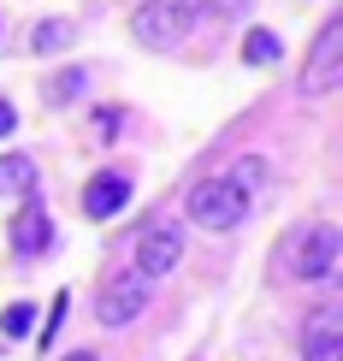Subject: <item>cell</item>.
Listing matches in <instances>:
<instances>
[{
	"mask_svg": "<svg viewBox=\"0 0 343 361\" xmlns=\"http://www.w3.org/2000/svg\"><path fill=\"white\" fill-rule=\"evenodd\" d=\"M196 18H201V0H142L130 12V36L142 48H177L196 30Z\"/></svg>",
	"mask_w": 343,
	"mask_h": 361,
	"instance_id": "cell-1",
	"label": "cell"
},
{
	"mask_svg": "<svg viewBox=\"0 0 343 361\" xmlns=\"http://www.w3.org/2000/svg\"><path fill=\"white\" fill-rule=\"evenodd\" d=\"M243 214H249V195L231 178H201L189 190V219L207 225V231H231V225H243Z\"/></svg>",
	"mask_w": 343,
	"mask_h": 361,
	"instance_id": "cell-2",
	"label": "cell"
},
{
	"mask_svg": "<svg viewBox=\"0 0 343 361\" xmlns=\"http://www.w3.org/2000/svg\"><path fill=\"white\" fill-rule=\"evenodd\" d=\"M148 296H154V284H148L142 273H118V279L101 284V296H95V320H101V326H130V320L148 308Z\"/></svg>",
	"mask_w": 343,
	"mask_h": 361,
	"instance_id": "cell-3",
	"label": "cell"
},
{
	"mask_svg": "<svg viewBox=\"0 0 343 361\" xmlns=\"http://www.w3.org/2000/svg\"><path fill=\"white\" fill-rule=\"evenodd\" d=\"M343 78V18H332L314 36V54H308V66H302V89L308 95H325Z\"/></svg>",
	"mask_w": 343,
	"mask_h": 361,
	"instance_id": "cell-4",
	"label": "cell"
},
{
	"mask_svg": "<svg viewBox=\"0 0 343 361\" xmlns=\"http://www.w3.org/2000/svg\"><path fill=\"white\" fill-rule=\"evenodd\" d=\"M302 361H343V308H314L302 326Z\"/></svg>",
	"mask_w": 343,
	"mask_h": 361,
	"instance_id": "cell-5",
	"label": "cell"
},
{
	"mask_svg": "<svg viewBox=\"0 0 343 361\" xmlns=\"http://www.w3.org/2000/svg\"><path fill=\"white\" fill-rule=\"evenodd\" d=\"M337 249H343V237H337V225H314V231L302 237V249H296V279H332V267H337Z\"/></svg>",
	"mask_w": 343,
	"mask_h": 361,
	"instance_id": "cell-6",
	"label": "cell"
},
{
	"mask_svg": "<svg viewBox=\"0 0 343 361\" xmlns=\"http://www.w3.org/2000/svg\"><path fill=\"white\" fill-rule=\"evenodd\" d=\"M177 255H184V237H177L172 225H148V231H137V273L142 279H160L166 267H177Z\"/></svg>",
	"mask_w": 343,
	"mask_h": 361,
	"instance_id": "cell-7",
	"label": "cell"
},
{
	"mask_svg": "<svg viewBox=\"0 0 343 361\" xmlns=\"http://www.w3.org/2000/svg\"><path fill=\"white\" fill-rule=\"evenodd\" d=\"M48 249H54V225L42 214V202L30 195L24 214L12 219V255H18V261H36V255H48Z\"/></svg>",
	"mask_w": 343,
	"mask_h": 361,
	"instance_id": "cell-8",
	"label": "cell"
},
{
	"mask_svg": "<svg viewBox=\"0 0 343 361\" xmlns=\"http://www.w3.org/2000/svg\"><path fill=\"white\" fill-rule=\"evenodd\" d=\"M125 202H130V178H125V172H95V178L83 184V214H89V219L125 214Z\"/></svg>",
	"mask_w": 343,
	"mask_h": 361,
	"instance_id": "cell-9",
	"label": "cell"
},
{
	"mask_svg": "<svg viewBox=\"0 0 343 361\" xmlns=\"http://www.w3.org/2000/svg\"><path fill=\"white\" fill-rule=\"evenodd\" d=\"M18 190V195H36V160L30 154H0V195Z\"/></svg>",
	"mask_w": 343,
	"mask_h": 361,
	"instance_id": "cell-10",
	"label": "cell"
},
{
	"mask_svg": "<svg viewBox=\"0 0 343 361\" xmlns=\"http://www.w3.org/2000/svg\"><path fill=\"white\" fill-rule=\"evenodd\" d=\"M83 89H89V71H83V66H66L59 78H48V89H42V95H48V107H71Z\"/></svg>",
	"mask_w": 343,
	"mask_h": 361,
	"instance_id": "cell-11",
	"label": "cell"
},
{
	"mask_svg": "<svg viewBox=\"0 0 343 361\" xmlns=\"http://www.w3.org/2000/svg\"><path fill=\"white\" fill-rule=\"evenodd\" d=\"M243 59H249V66H278V59H285V42H278L273 30H249Z\"/></svg>",
	"mask_w": 343,
	"mask_h": 361,
	"instance_id": "cell-12",
	"label": "cell"
},
{
	"mask_svg": "<svg viewBox=\"0 0 343 361\" xmlns=\"http://www.w3.org/2000/svg\"><path fill=\"white\" fill-rule=\"evenodd\" d=\"M30 48H36V54H59V48H71V24H66V18H42L36 30H30Z\"/></svg>",
	"mask_w": 343,
	"mask_h": 361,
	"instance_id": "cell-13",
	"label": "cell"
},
{
	"mask_svg": "<svg viewBox=\"0 0 343 361\" xmlns=\"http://www.w3.org/2000/svg\"><path fill=\"white\" fill-rule=\"evenodd\" d=\"M30 320H36V314H30V302H6V308H0V332H6V338H24Z\"/></svg>",
	"mask_w": 343,
	"mask_h": 361,
	"instance_id": "cell-14",
	"label": "cell"
},
{
	"mask_svg": "<svg viewBox=\"0 0 343 361\" xmlns=\"http://www.w3.org/2000/svg\"><path fill=\"white\" fill-rule=\"evenodd\" d=\"M18 130V113H12V101H0V137H12Z\"/></svg>",
	"mask_w": 343,
	"mask_h": 361,
	"instance_id": "cell-15",
	"label": "cell"
},
{
	"mask_svg": "<svg viewBox=\"0 0 343 361\" xmlns=\"http://www.w3.org/2000/svg\"><path fill=\"white\" fill-rule=\"evenodd\" d=\"M213 12H225V18H231V12H243V0H213Z\"/></svg>",
	"mask_w": 343,
	"mask_h": 361,
	"instance_id": "cell-16",
	"label": "cell"
},
{
	"mask_svg": "<svg viewBox=\"0 0 343 361\" xmlns=\"http://www.w3.org/2000/svg\"><path fill=\"white\" fill-rule=\"evenodd\" d=\"M66 361H95V355H83V350H77V355H66Z\"/></svg>",
	"mask_w": 343,
	"mask_h": 361,
	"instance_id": "cell-17",
	"label": "cell"
}]
</instances>
